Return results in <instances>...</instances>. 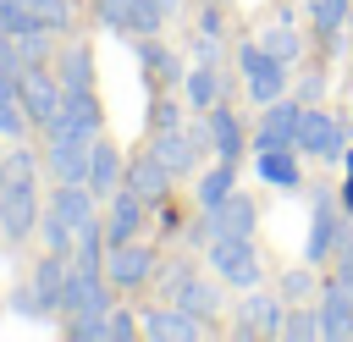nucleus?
I'll return each mask as SVG.
<instances>
[{
  "instance_id": "nucleus-37",
  "label": "nucleus",
  "mask_w": 353,
  "mask_h": 342,
  "mask_svg": "<svg viewBox=\"0 0 353 342\" xmlns=\"http://www.w3.org/2000/svg\"><path fill=\"white\" fill-rule=\"evenodd\" d=\"M105 320H110V342H132V336H143V320H132V309H110Z\"/></svg>"
},
{
  "instance_id": "nucleus-30",
  "label": "nucleus",
  "mask_w": 353,
  "mask_h": 342,
  "mask_svg": "<svg viewBox=\"0 0 353 342\" xmlns=\"http://www.w3.org/2000/svg\"><path fill=\"white\" fill-rule=\"evenodd\" d=\"M160 22H165V0H132V11H127V28H121V33H132V39H154V33H160Z\"/></svg>"
},
{
  "instance_id": "nucleus-39",
  "label": "nucleus",
  "mask_w": 353,
  "mask_h": 342,
  "mask_svg": "<svg viewBox=\"0 0 353 342\" xmlns=\"http://www.w3.org/2000/svg\"><path fill=\"white\" fill-rule=\"evenodd\" d=\"M127 11H132V0H99V11H94V17H99L105 28H116V33H121V28H127Z\"/></svg>"
},
{
  "instance_id": "nucleus-9",
  "label": "nucleus",
  "mask_w": 353,
  "mask_h": 342,
  "mask_svg": "<svg viewBox=\"0 0 353 342\" xmlns=\"http://www.w3.org/2000/svg\"><path fill=\"white\" fill-rule=\"evenodd\" d=\"M298 121H303V99L298 94L270 99L259 127H254V149H298Z\"/></svg>"
},
{
  "instance_id": "nucleus-20",
  "label": "nucleus",
  "mask_w": 353,
  "mask_h": 342,
  "mask_svg": "<svg viewBox=\"0 0 353 342\" xmlns=\"http://www.w3.org/2000/svg\"><path fill=\"white\" fill-rule=\"evenodd\" d=\"M204 127H210V149H215V160H243V121H237V110H226V105H210L204 110Z\"/></svg>"
},
{
  "instance_id": "nucleus-8",
  "label": "nucleus",
  "mask_w": 353,
  "mask_h": 342,
  "mask_svg": "<svg viewBox=\"0 0 353 342\" xmlns=\"http://www.w3.org/2000/svg\"><path fill=\"white\" fill-rule=\"evenodd\" d=\"M61 314H110V276H105V270H83V265H66Z\"/></svg>"
},
{
  "instance_id": "nucleus-12",
  "label": "nucleus",
  "mask_w": 353,
  "mask_h": 342,
  "mask_svg": "<svg viewBox=\"0 0 353 342\" xmlns=\"http://www.w3.org/2000/svg\"><path fill=\"white\" fill-rule=\"evenodd\" d=\"M165 292H171V303L176 309H188V314H221V287L215 281H204L193 265H176V270H165Z\"/></svg>"
},
{
  "instance_id": "nucleus-44",
  "label": "nucleus",
  "mask_w": 353,
  "mask_h": 342,
  "mask_svg": "<svg viewBox=\"0 0 353 342\" xmlns=\"http://www.w3.org/2000/svg\"><path fill=\"white\" fill-rule=\"evenodd\" d=\"M347 143H353V116H347Z\"/></svg>"
},
{
  "instance_id": "nucleus-40",
  "label": "nucleus",
  "mask_w": 353,
  "mask_h": 342,
  "mask_svg": "<svg viewBox=\"0 0 353 342\" xmlns=\"http://www.w3.org/2000/svg\"><path fill=\"white\" fill-rule=\"evenodd\" d=\"M320 94H325V72H309V77L298 83V99H303V105H320Z\"/></svg>"
},
{
  "instance_id": "nucleus-22",
  "label": "nucleus",
  "mask_w": 353,
  "mask_h": 342,
  "mask_svg": "<svg viewBox=\"0 0 353 342\" xmlns=\"http://www.w3.org/2000/svg\"><path fill=\"white\" fill-rule=\"evenodd\" d=\"M94 204H99V199L88 193V182H55V193H50V210H55L72 232H77V226H88V221H99V215H94Z\"/></svg>"
},
{
  "instance_id": "nucleus-38",
  "label": "nucleus",
  "mask_w": 353,
  "mask_h": 342,
  "mask_svg": "<svg viewBox=\"0 0 353 342\" xmlns=\"http://www.w3.org/2000/svg\"><path fill=\"white\" fill-rule=\"evenodd\" d=\"M171 127H182L176 99H154V105H149V132H171Z\"/></svg>"
},
{
  "instance_id": "nucleus-36",
  "label": "nucleus",
  "mask_w": 353,
  "mask_h": 342,
  "mask_svg": "<svg viewBox=\"0 0 353 342\" xmlns=\"http://www.w3.org/2000/svg\"><path fill=\"white\" fill-rule=\"evenodd\" d=\"M66 336L72 342H110V320L105 314H72L66 320Z\"/></svg>"
},
{
  "instance_id": "nucleus-26",
  "label": "nucleus",
  "mask_w": 353,
  "mask_h": 342,
  "mask_svg": "<svg viewBox=\"0 0 353 342\" xmlns=\"http://www.w3.org/2000/svg\"><path fill=\"white\" fill-rule=\"evenodd\" d=\"M61 121H72V127H88V132H99V127H105L99 94H94V88H66V99H61Z\"/></svg>"
},
{
  "instance_id": "nucleus-14",
  "label": "nucleus",
  "mask_w": 353,
  "mask_h": 342,
  "mask_svg": "<svg viewBox=\"0 0 353 342\" xmlns=\"http://www.w3.org/2000/svg\"><path fill=\"white\" fill-rule=\"evenodd\" d=\"M281 314H287V298L281 292H254L243 298L237 320H232V336H276L281 331Z\"/></svg>"
},
{
  "instance_id": "nucleus-21",
  "label": "nucleus",
  "mask_w": 353,
  "mask_h": 342,
  "mask_svg": "<svg viewBox=\"0 0 353 342\" xmlns=\"http://www.w3.org/2000/svg\"><path fill=\"white\" fill-rule=\"evenodd\" d=\"M254 171H259L270 188H281V193L303 188V165H298V149H254Z\"/></svg>"
},
{
  "instance_id": "nucleus-29",
  "label": "nucleus",
  "mask_w": 353,
  "mask_h": 342,
  "mask_svg": "<svg viewBox=\"0 0 353 342\" xmlns=\"http://www.w3.org/2000/svg\"><path fill=\"white\" fill-rule=\"evenodd\" d=\"M259 44H265V50H270V55H276V61H287V66H292V61H298V55H303V39H298V28H292V22H287V17H281V22H270V28H265V39H259Z\"/></svg>"
},
{
  "instance_id": "nucleus-19",
  "label": "nucleus",
  "mask_w": 353,
  "mask_h": 342,
  "mask_svg": "<svg viewBox=\"0 0 353 342\" xmlns=\"http://www.w3.org/2000/svg\"><path fill=\"white\" fill-rule=\"evenodd\" d=\"M314 314H320V336H353V287H342V281L331 276Z\"/></svg>"
},
{
  "instance_id": "nucleus-1",
  "label": "nucleus",
  "mask_w": 353,
  "mask_h": 342,
  "mask_svg": "<svg viewBox=\"0 0 353 342\" xmlns=\"http://www.w3.org/2000/svg\"><path fill=\"white\" fill-rule=\"evenodd\" d=\"M39 160L28 154V149H11L6 160H0V199H6V210H0V232L11 237V243H22L33 226H39Z\"/></svg>"
},
{
  "instance_id": "nucleus-7",
  "label": "nucleus",
  "mask_w": 353,
  "mask_h": 342,
  "mask_svg": "<svg viewBox=\"0 0 353 342\" xmlns=\"http://www.w3.org/2000/svg\"><path fill=\"white\" fill-rule=\"evenodd\" d=\"M17 99H22L28 121L50 127V121L61 116V99H66V88H61L55 66H22V77H17Z\"/></svg>"
},
{
  "instance_id": "nucleus-3",
  "label": "nucleus",
  "mask_w": 353,
  "mask_h": 342,
  "mask_svg": "<svg viewBox=\"0 0 353 342\" xmlns=\"http://www.w3.org/2000/svg\"><path fill=\"white\" fill-rule=\"evenodd\" d=\"M347 221H353V210L342 204V193H336V199H331V193H314V204H309V237H303V259H309V265L336 259V248L353 237Z\"/></svg>"
},
{
  "instance_id": "nucleus-25",
  "label": "nucleus",
  "mask_w": 353,
  "mask_h": 342,
  "mask_svg": "<svg viewBox=\"0 0 353 342\" xmlns=\"http://www.w3.org/2000/svg\"><path fill=\"white\" fill-rule=\"evenodd\" d=\"M66 265H72L66 254H50V248H44V259H39L33 270H28V276H33V287L44 292V303H50V314H61V287H66Z\"/></svg>"
},
{
  "instance_id": "nucleus-32",
  "label": "nucleus",
  "mask_w": 353,
  "mask_h": 342,
  "mask_svg": "<svg viewBox=\"0 0 353 342\" xmlns=\"http://www.w3.org/2000/svg\"><path fill=\"white\" fill-rule=\"evenodd\" d=\"M138 61H143V66H149L154 77L176 83V55H171V50L160 44V33H154V39H138Z\"/></svg>"
},
{
  "instance_id": "nucleus-11",
  "label": "nucleus",
  "mask_w": 353,
  "mask_h": 342,
  "mask_svg": "<svg viewBox=\"0 0 353 342\" xmlns=\"http://www.w3.org/2000/svg\"><path fill=\"white\" fill-rule=\"evenodd\" d=\"M160 270V259H154V248L149 243H116V248H105V276H110V287H121V292H132V287H143L149 276Z\"/></svg>"
},
{
  "instance_id": "nucleus-31",
  "label": "nucleus",
  "mask_w": 353,
  "mask_h": 342,
  "mask_svg": "<svg viewBox=\"0 0 353 342\" xmlns=\"http://www.w3.org/2000/svg\"><path fill=\"white\" fill-rule=\"evenodd\" d=\"M22 121H28V110L17 99V77L0 72V138H22Z\"/></svg>"
},
{
  "instance_id": "nucleus-17",
  "label": "nucleus",
  "mask_w": 353,
  "mask_h": 342,
  "mask_svg": "<svg viewBox=\"0 0 353 342\" xmlns=\"http://www.w3.org/2000/svg\"><path fill=\"white\" fill-rule=\"evenodd\" d=\"M143 215H149V199H138L132 188H116L110 193V221H105V243H132L143 232Z\"/></svg>"
},
{
  "instance_id": "nucleus-13",
  "label": "nucleus",
  "mask_w": 353,
  "mask_h": 342,
  "mask_svg": "<svg viewBox=\"0 0 353 342\" xmlns=\"http://www.w3.org/2000/svg\"><path fill=\"white\" fill-rule=\"evenodd\" d=\"M199 215H204V232H210V237H215V232H221V237H254V226H259V204H254L248 193H237V188H232L215 210H199Z\"/></svg>"
},
{
  "instance_id": "nucleus-16",
  "label": "nucleus",
  "mask_w": 353,
  "mask_h": 342,
  "mask_svg": "<svg viewBox=\"0 0 353 342\" xmlns=\"http://www.w3.org/2000/svg\"><path fill=\"white\" fill-rule=\"evenodd\" d=\"M121 188H132L138 199L160 204V199L171 193V165H165L154 149H143V154H132V160H127V171H121Z\"/></svg>"
},
{
  "instance_id": "nucleus-45",
  "label": "nucleus",
  "mask_w": 353,
  "mask_h": 342,
  "mask_svg": "<svg viewBox=\"0 0 353 342\" xmlns=\"http://www.w3.org/2000/svg\"><path fill=\"white\" fill-rule=\"evenodd\" d=\"M171 6H176V0H165V11H171Z\"/></svg>"
},
{
  "instance_id": "nucleus-10",
  "label": "nucleus",
  "mask_w": 353,
  "mask_h": 342,
  "mask_svg": "<svg viewBox=\"0 0 353 342\" xmlns=\"http://www.w3.org/2000/svg\"><path fill=\"white\" fill-rule=\"evenodd\" d=\"M210 143V127H204V116L193 121V127H171V132H149V149L171 165V177H188L193 165H199V149Z\"/></svg>"
},
{
  "instance_id": "nucleus-2",
  "label": "nucleus",
  "mask_w": 353,
  "mask_h": 342,
  "mask_svg": "<svg viewBox=\"0 0 353 342\" xmlns=\"http://www.w3.org/2000/svg\"><path fill=\"white\" fill-rule=\"evenodd\" d=\"M50 138H44V165H50V177L55 182H88V154H94V138L99 132H88V127H72V121H50L44 127Z\"/></svg>"
},
{
  "instance_id": "nucleus-35",
  "label": "nucleus",
  "mask_w": 353,
  "mask_h": 342,
  "mask_svg": "<svg viewBox=\"0 0 353 342\" xmlns=\"http://www.w3.org/2000/svg\"><path fill=\"white\" fill-rule=\"evenodd\" d=\"M276 336H287V342H314V336H320V314H309V309H287Z\"/></svg>"
},
{
  "instance_id": "nucleus-46",
  "label": "nucleus",
  "mask_w": 353,
  "mask_h": 342,
  "mask_svg": "<svg viewBox=\"0 0 353 342\" xmlns=\"http://www.w3.org/2000/svg\"><path fill=\"white\" fill-rule=\"evenodd\" d=\"M0 210H6V199H0Z\"/></svg>"
},
{
  "instance_id": "nucleus-34",
  "label": "nucleus",
  "mask_w": 353,
  "mask_h": 342,
  "mask_svg": "<svg viewBox=\"0 0 353 342\" xmlns=\"http://www.w3.org/2000/svg\"><path fill=\"white\" fill-rule=\"evenodd\" d=\"M11 309H17V314H22V320H44V314H50V303H44V292H39V287H33V276H28V281H17V287H11Z\"/></svg>"
},
{
  "instance_id": "nucleus-24",
  "label": "nucleus",
  "mask_w": 353,
  "mask_h": 342,
  "mask_svg": "<svg viewBox=\"0 0 353 342\" xmlns=\"http://www.w3.org/2000/svg\"><path fill=\"white\" fill-rule=\"evenodd\" d=\"M182 99L204 116L210 105H221V72H215V61H199L188 77H182Z\"/></svg>"
},
{
  "instance_id": "nucleus-18",
  "label": "nucleus",
  "mask_w": 353,
  "mask_h": 342,
  "mask_svg": "<svg viewBox=\"0 0 353 342\" xmlns=\"http://www.w3.org/2000/svg\"><path fill=\"white\" fill-rule=\"evenodd\" d=\"M121 171H127L121 149H116L110 138H94V154H88V193H94L99 204H110V193L121 188Z\"/></svg>"
},
{
  "instance_id": "nucleus-4",
  "label": "nucleus",
  "mask_w": 353,
  "mask_h": 342,
  "mask_svg": "<svg viewBox=\"0 0 353 342\" xmlns=\"http://www.w3.org/2000/svg\"><path fill=\"white\" fill-rule=\"evenodd\" d=\"M204 259H210V270H215V281H226V287H259V276H265V265H259V254H254V237H210V248H204Z\"/></svg>"
},
{
  "instance_id": "nucleus-15",
  "label": "nucleus",
  "mask_w": 353,
  "mask_h": 342,
  "mask_svg": "<svg viewBox=\"0 0 353 342\" xmlns=\"http://www.w3.org/2000/svg\"><path fill=\"white\" fill-rule=\"evenodd\" d=\"M143 336L149 342H204L210 336V320L204 314H188V309H143Z\"/></svg>"
},
{
  "instance_id": "nucleus-41",
  "label": "nucleus",
  "mask_w": 353,
  "mask_h": 342,
  "mask_svg": "<svg viewBox=\"0 0 353 342\" xmlns=\"http://www.w3.org/2000/svg\"><path fill=\"white\" fill-rule=\"evenodd\" d=\"M309 287H314V276H309V270H292V276H287V281H281V298H287V303H292V298H303V292H309Z\"/></svg>"
},
{
  "instance_id": "nucleus-33",
  "label": "nucleus",
  "mask_w": 353,
  "mask_h": 342,
  "mask_svg": "<svg viewBox=\"0 0 353 342\" xmlns=\"http://www.w3.org/2000/svg\"><path fill=\"white\" fill-rule=\"evenodd\" d=\"M39 237H44V248H50V254H66V259H72V237H77V232H72L50 204H44V215H39Z\"/></svg>"
},
{
  "instance_id": "nucleus-43",
  "label": "nucleus",
  "mask_w": 353,
  "mask_h": 342,
  "mask_svg": "<svg viewBox=\"0 0 353 342\" xmlns=\"http://www.w3.org/2000/svg\"><path fill=\"white\" fill-rule=\"evenodd\" d=\"M215 55H221L215 33H199V39H193V61H215Z\"/></svg>"
},
{
  "instance_id": "nucleus-28",
  "label": "nucleus",
  "mask_w": 353,
  "mask_h": 342,
  "mask_svg": "<svg viewBox=\"0 0 353 342\" xmlns=\"http://www.w3.org/2000/svg\"><path fill=\"white\" fill-rule=\"evenodd\" d=\"M232 188H237V165H232V160H215V165L199 177V210H215Z\"/></svg>"
},
{
  "instance_id": "nucleus-42",
  "label": "nucleus",
  "mask_w": 353,
  "mask_h": 342,
  "mask_svg": "<svg viewBox=\"0 0 353 342\" xmlns=\"http://www.w3.org/2000/svg\"><path fill=\"white\" fill-rule=\"evenodd\" d=\"M336 281H342V287H353V237L336 248Z\"/></svg>"
},
{
  "instance_id": "nucleus-23",
  "label": "nucleus",
  "mask_w": 353,
  "mask_h": 342,
  "mask_svg": "<svg viewBox=\"0 0 353 342\" xmlns=\"http://www.w3.org/2000/svg\"><path fill=\"white\" fill-rule=\"evenodd\" d=\"M55 77H61V88H94V50L88 44H66V50H55Z\"/></svg>"
},
{
  "instance_id": "nucleus-27",
  "label": "nucleus",
  "mask_w": 353,
  "mask_h": 342,
  "mask_svg": "<svg viewBox=\"0 0 353 342\" xmlns=\"http://www.w3.org/2000/svg\"><path fill=\"white\" fill-rule=\"evenodd\" d=\"M347 17H353V0H309V22H314V33L325 44H336V33L347 28Z\"/></svg>"
},
{
  "instance_id": "nucleus-6",
  "label": "nucleus",
  "mask_w": 353,
  "mask_h": 342,
  "mask_svg": "<svg viewBox=\"0 0 353 342\" xmlns=\"http://www.w3.org/2000/svg\"><path fill=\"white\" fill-rule=\"evenodd\" d=\"M342 149H347V121L331 116L325 105H303V121H298V154L331 165V160H342Z\"/></svg>"
},
{
  "instance_id": "nucleus-5",
  "label": "nucleus",
  "mask_w": 353,
  "mask_h": 342,
  "mask_svg": "<svg viewBox=\"0 0 353 342\" xmlns=\"http://www.w3.org/2000/svg\"><path fill=\"white\" fill-rule=\"evenodd\" d=\"M237 72H243V88H248V99L265 110L270 99H281V94H292L287 88V61H276L265 44H243L237 50Z\"/></svg>"
}]
</instances>
